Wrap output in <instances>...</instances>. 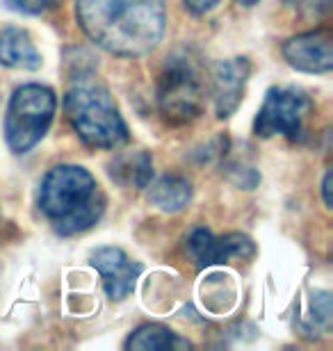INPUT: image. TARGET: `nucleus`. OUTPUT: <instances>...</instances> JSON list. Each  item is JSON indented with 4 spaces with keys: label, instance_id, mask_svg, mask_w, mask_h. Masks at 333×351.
Instances as JSON below:
<instances>
[{
    "label": "nucleus",
    "instance_id": "1",
    "mask_svg": "<svg viewBox=\"0 0 333 351\" xmlns=\"http://www.w3.org/2000/svg\"><path fill=\"white\" fill-rule=\"evenodd\" d=\"M76 16L91 41L124 58L151 53L167 25L162 0H76Z\"/></svg>",
    "mask_w": 333,
    "mask_h": 351
},
{
    "label": "nucleus",
    "instance_id": "2",
    "mask_svg": "<svg viewBox=\"0 0 333 351\" xmlns=\"http://www.w3.org/2000/svg\"><path fill=\"white\" fill-rule=\"evenodd\" d=\"M65 112L71 128L87 146L117 149L128 139V128L115 98L96 75H78L71 82L65 96Z\"/></svg>",
    "mask_w": 333,
    "mask_h": 351
},
{
    "label": "nucleus",
    "instance_id": "3",
    "mask_svg": "<svg viewBox=\"0 0 333 351\" xmlns=\"http://www.w3.org/2000/svg\"><path fill=\"white\" fill-rule=\"evenodd\" d=\"M53 89L44 85H23L10 98L5 114V142L14 153H27L34 149L48 132L55 117Z\"/></svg>",
    "mask_w": 333,
    "mask_h": 351
},
{
    "label": "nucleus",
    "instance_id": "4",
    "mask_svg": "<svg viewBox=\"0 0 333 351\" xmlns=\"http://www.w3.org/2000/svg\"><path fill=\"white\" fill-rule=\"evenodd\" d=\"M203 75L187 55L167 60L158 78V105L169 123H190L203 110Z\"/></svg>",
    "mask_w": 333,
    "mask_h": 351
},
{
    "label": "nucleus",
    "instance_id": "5",
    "mask_svg": "<svg viewBox=\"0 0 333 351\" xmlns=\"http://www.w3.org/2000/svg\"><path fill=\"white\" fill-rule=\"evenodd\" d=\"M98 185L84 167L60 165L51 169L39 185V210L48 219L60 221L98 196Z\"/></svg>",
    "mask_w": 333,
    "mask_h": 351
},
{
    "label": "nucleus",
    "instance_id": "6",
    "mask_svg": "<svg viewBox=\"0 0 333 351\" xmlns=\"http://www.w3.org/2000/svg\"><path fill=\"white\" fill-rule=\"evenodd\" d=\"M310 112H313V101L306 96V91L295 87H272L253 121V132L265 139L274 135L299 139Z\"/></svg>",
    "mask_w": 333,
    "mask_h": 351
},
{
    "label": "nucleus",
    "instance_id": "7",
    "mask_svg": "<svg viewBox=\"0 0 333 351\" xmlns=\"http://www.w3.org/2000/svg\"><path fill=\"white\" fill-rule=\"evenodd\" d=\"M283 58L303 73H329L333 69V34L327 27L295 34L283 44Z\"/></svg>",
    "mask_w": 333,
    "mask_h": 351
},
{
    "label": "nucleus",
    "instance_id": "8",
    "mask_svg": "<svg viewBox=\"0 0 333 351\" xmlns=\"http://www.w3.org/2000/svg\"><path fill=\"white\" fill-rule=\"evenodd\" d=\"M251 64L246 58L222 60L210 71V91L219 119H229L240 108L244 98V87L249 80Z\"/></svg>",
    "mask_w": 333,
    "mask_h": 351
},
{
    "label": "nucleus",
    "instance_id": "9",
    "mask_svg": "<svg viewBox=\"0 0 333 351\" xmlns=\"http://www.w3.org/2000/svg\"><path fill=\"white\" fill-rule=\"evenodd\" d=\"M187 251L194 258L196 267H212L224 265L236 258H251L253 256V242L246 235L229 233L224 237H215L210 230L196 228L192 235L187 237Z\"/></svg>",
    "mask_w": 333,
    "mask_h": 351
},
{
    "label": "nucleus",
    "instance_id": "10",
    "mask_svg": "<svg viewBox=\"0 0 333 351\" xmlns=\"http://www.w3.org/2000/svg\"><path fill=\"white\" fill-rule=\"evenodd\" d=\"M91 267L101 274L105 292L110 299L122 301L135 290L137 278L141 274V265L133 263L122 249L117 247H101L89 258Z\"/></svg>",
    "mask_w": 333,
    "mask_h": 351
},
{
    "label": "nucleus",
    "instance_id": "11",
    "mask_svg": "<svg viewBox=\"0 0 333 351\" xmlns=\"http://www.w3.org/2000/svg\"><path fill=\"white\" fill-rule=\"evenodd\" d=\"M0 64L10 69H23V71H37L41 66V55L30 32L14 25L0 32Z\"/></svg>",
    "mask_w": 333,
    "mask_h": 351
},
{
    "label": "nucleus",
    "instance_id": "12",
    "mask_svg": "<svg viewBox=\"0 0 333 351\" xmlns=\"http://www.w3.org/2000/svg\"><path fill=\"white\" fill-rule=\"evenodd\" d=\"M110 178L126 189H144L151 182L153 176V160L144 149L126 151L115 156L110 162Z\"/></svg>",
    "mask_w": 333,
    "mask_h": 351
},
{
    "label": "nucleus",
    "instance_id": "13",
    "mask_svg": "<svg viewBox=\"0 0 333 351\" xmlns=\"http://www.w3.org/2000/svg\"><path fill=\"white\" fill-rule=\"evenodd\" d=\"M146 199L153 208L162 210V213H179L192 201V185L183 176L167 173L148 187Z\"/></svg>",
    "mask_w": 333,
    "mask_h": 351
},
{
    "label": "nucleus",
    "instance_id": "14",
    "mask_svg": "<svg viewBox=\"0 0 333 351\" xmlns=\"http://www.w3.org/2000/svg\"><path fill=\"white\" fill-rule=\"evenodd\" d=\"M181 340L179 335L169 331L167 326L162 324H144L135 331L128 342H126V349H135V351H165V349H174L179 347Z\"/></svg>",
    "mask_w": 333,
    "mask_h": 351
},
{
    "label": "nucleus",
    "instance_id": "15",
    "mask_svg": "<svg viewBox=\"0 0 333 351\" xmlns=\"http://www.w3.org/2000/svg\"><path fill=\"white\" fill-rule=\"evenodd\" d=\"M103 210H105V196L98 194L89 203H84L82 208H78L76 213H71L69 217H65V219L55 221V230L65 237L84 233V230H89L98 219H101Z\"/></svg>",
    "mask_w": 333,
    "mask_h": 351
},
{
    "label": "nucleus",
    "instance_id": "16",
    "mask_svg": "<svg viewBox=\"0 0 333 351\" xmlns=\"http://www.w3.org/2000/svg\"><path fill=\"white\" fill-rule=\"evenodd\" d=\"M5 5L19 14H41L46 10L48 0H5Z\"/></svg>",
    "mask_w": 333,
    "mask_h": 351
},
{
    "label": "nucleus",
    "instance_id": "17",
    "mask_svg": "<svg viewBox=\"0 0 333 351\" xmlns=\"http://www.w3.org/2000/svg\"><path fill=\"white\" fill-rule=\"evenodd\" d=\"M185 3V7L190 12H194V14H205V12H210L212 7H215L219 0H183Z\"/></svg>",
    "mask_w": 333,
    "mask_h": 351
},
{
    "label": "nucleus",
    "instance_id": "18",
    "mask_svg": "<svg viewBox=\"0 0 333 351\" xmlns=\"http://www.w3.org/2000/svg\"><path fill=\"white\" fill-rule=\"evenodd\" d=\"M322 194H324V203H327V208H331V171H327V176H324V180H322Z\"/></svg>",
    "mask_w": 333,
    "mask_h": 351
},
{
    "label": "nucleus",
    "instance_id": "19",
    "mask_svg": "<svg viewBox=\"0 0 333 351\" xmlns=\"http://www.w3.org/2000/svg\"><path fill=\"white\" fill-rule=\"evenodd\" d=\"M238 3L242 5V7H251V5H256L258 0H238Z\"/></svg>",
    "mask_w": 333,
    "mask_h": 351
}]
</instances>
